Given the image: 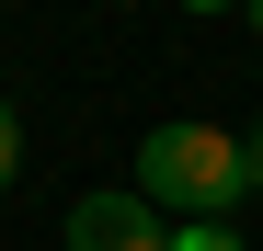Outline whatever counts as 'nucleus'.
Here are the masks:
<instances>
[{"instance_id": "nucleus-1", "label": "nucleus", "mask_w": 263, "mask_h": 251, "mask_svg": "<svg viewBox=\"0 0 263 251\" xmlns=\"http://www.w3.org/2000/svg\"><path fill=\"white\" fill-rule=\"evenodd\" d=\"M138 194L160 205V217H229V205L252 194V137H229V126H149V149H138Z\"/></svg>"}, {"instance_id": "nucleus-2", "label": "nucleus", "mask_w": 263, "mask_h": 251, "mask_svg": "<svg viewBox=\"0 0 263 251\" xmlns=\"http://www.w3.org/2000/svg\"><path fill=\"white\" fill-rule=\"evenodd\" d=\"M69 251H172V217H160L138 183L80 194V205H69Z\"/></svg>"}, {"instance_id": "nucleus-3", "label": "nucleus", "mask_w": 263, "mask_h": 251, "mask_svg": "<svg viewBox=\"0 0 263 251\" xmlns=\"http://www.w3.org/2000/svg\"><path fill=\"white\" fill-rule=\"evenodd\" d=\"M172 251H240L229 217H172Z\"/></svg>"}, {"instance_id": "nucleus-4", "label": "nucleus", "mask_w": 263, "mask_h": 251, "mask_svg": "<svg viewBox=\"0 0 263 251\" xmlns=\"http://www.w3.org/2000/svg\"><path fill=\"white\" fill-rule=\"evenodd\" d=\"M12 172H23V114L0 103V183H12Z\"/></svg>"}, {"instance_id": "nucleus-5", "label": "nucleus", "mask_w": 263, "mask_h": 251, "mask_svg": "<svg viewBox=\"0 0 263 251\" xmlns=\"http://www.w3.org/2000/svg\"><path fill=\"white\" fill-rule=\"evenodd\" d=\"M252 194H263V126H252Z\"/></svg>"}, {"instance_id": "nucleus-6", "label": "nucleus", "mask_w": 263, "mask_h": 251, "mask_svg": "<svg viewBox=\"0 0 263 251\" xmlns=\"http://www.w3.org/2000/svg\"><path fill=\"white\" fill-rule=\"evenodd\" d=\"M240 23H252V34H263V0H252V12H240Z\"/></svg>"}]
</instances>
